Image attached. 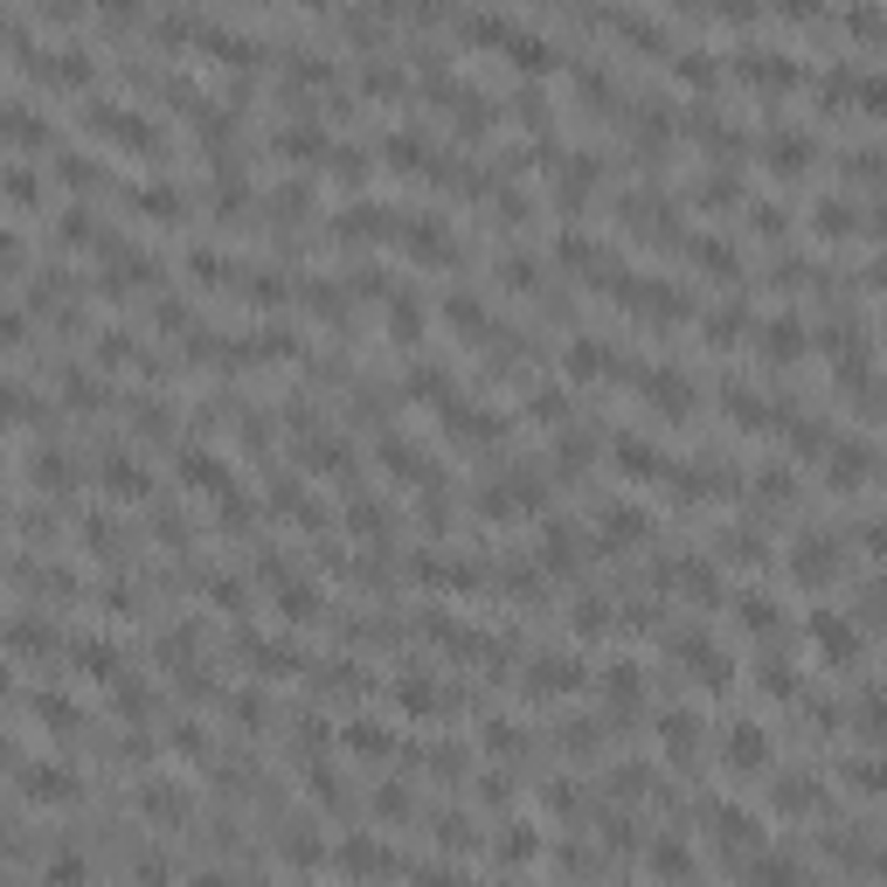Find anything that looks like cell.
Segmentation results:
<instances>
[{
    "mask_svg": "<svg viewBox=\"0 0 887 887\" xmlns=\"http://www.w3.org/2000/svg\"><path fill=\"white\" fill-rule=\"evenodd\" d=\"M21 791H29V797H70V791H76V776H70L63 763H29Z\"/></svg>",
    "mask_w": 887,
    "mask_h": 887,
    "instance_id": "4",
    "label": "cell"
},
{
    "mask_svg": "<svg viewBox=\"0 0 887 887\" xmlns=\"http://www.w3.org/2000/svg\"><path fill=\"white\" fill-rule=\"evenodd\" d=\"M812 229H818V237H853V229H859V208H853L846 195H825V201L812 208Z\"/></svg>",
    "mask_w": 887,
    "mask_h": 887,
    "instance_id": "2",
    "label": "cell"
},
{
    "mask_svg": "<svg viewBox=\"0 0 887 887\" xmlns=\"http://www.w3.org/2000/svg\"><path fill=\"white\" fill-rule=\"evenodd\" d=\"M42 880H49V887H84V859H76V853H56V859L42 867Z\"/></svg>",
    "mask_w": 887,
    "mask_h": 887,
    "instance_id": "7",
    "label": "cell"
},
{
    "mask_svg": "<svg viewBox=\"0 0 887 887\" xmlns=\"http://www.w3.org/2000/svg\"><path fill=\"white\" fill-rule=\"evenodd\" d=\"M755 887H797V867H791V859H755Z\"/></svg>",
    "mask_w": 887,
    "mask_h": 887,
    "instance_id": "8",
    "label": "cell"
},
{
    "mask_svg": "<svg viewBox=\"0 0 887 887\" xmlns=\"http://www.w3.org/2000/svg\"><path fill=\"white\" fill-rule=\"evenodd\" d=\"M804 347V326L791 320V312H776V320H763V354H776V361H791Z\"/></svg>",
    "mask_w": 887,
    "mask_h": 887,
    "instance_id": "5",
    "label": "cell"
},
{
    "mask_svg": "<svg viewBox=\"0 0 887 887\" xmlns=\"http://www.w3.org/2000/svg\"><path fill=\"white\" fill-rule=\"evenodd\" d=\"M700 264H708V271H735V243H721V237H700Z\"/></svg>",
    "mask_w": 887,
    "mask_h": 887,
    "instance_id": "9",
    "label": "cell"
},
{
    "mask_svg": "<svg viewBox=\"0 0 887 887\" xmlns=\"http://www.w3.org/2000/svg\"><path fill=\"white\" fill-rule=\"evenodd\" d=\"M672 70L687 76V84H714V70H721V56L708 42H693V49H680V56H672Z\"/></svg>",
    "mask_w": 887,
    "mask_h": 887,
    "instance_id": "6",
    "label": "cell"
},
{
    "mask_svg": "<svg viewBox=\"0 0 887 887\" xmlns=\"http://www.w3.org/2000/svg\"><path fill=\"white\" fill-rule=\"evenodd\" d=\"M791 576H797V583H825V576H839V534H804V541H797V555H791Z\"/></svg>",
    "mask_w": 887,
    "mask_h": 887,
    "instance_id": "1",
    "label": "cell"
},
{
    "mask_svg": "<svg viewBox=\"0 0 887 887\" xmlns=\"http://www.w3.org/2000/svg\"><path fill=\"white\" fill-rule=\"evenodd\" d=\"M763 755H770V742H763V728H755V721H735V728H728V763H735V770H755Z\"/></svg>",
    "mask_w": 887,
    "mask_h": 887,
    "instance_id": "3",
    "label": "cell"
}]
</instances>
